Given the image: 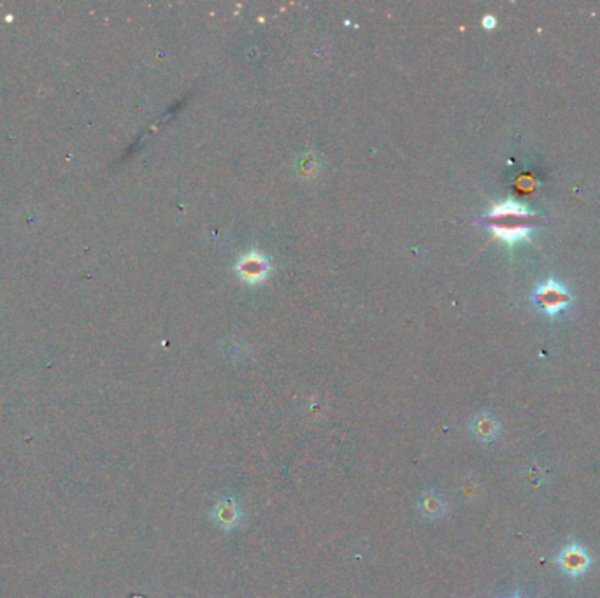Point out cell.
Wrapping results in <instances>:
<instances>
[{"label":"cell","mask_w":600,"mask_h":598,"mask_svg":"<svg viewBox=\"0 0 600 598\" xmlns=\"http://www.w3.org/2000/svg\"><path fill=\"white\" fill-rule=\"evenodd\" d=\"M530 216H534V212L527 205L516 200H505L494 205L484 219L490 221L488 226L494 232L495 239L505 244H518V242H532L530 226L521 223Z\"/></svg>","instance_id":"obj_1"},{"label":"cell","mask_w":600,"mask_h":598,"mask_svg":"<svg viewBox=\"0 0 600 598\" xmlns=\"http://www.w3.org/2000/svg\"><path fill=\"white\" fill-rule=\"evenodd\" d=\"M530 300L546 316L558 317L571 307V304L574 302V297L571 295V292H569L564 283H560L555 278H549L542 281L541 285L535 286Z\"/></svg>","instance_id":"obj_2"},{"label":"cell","mask_w":600,"mask_h":598,"mask_svg":"<svg viewBox=\"0 0 600 598\" xmlns=\"http://www.w3.org/2000/svg\"><path fill=\"white\" fill-rule=\"evenodd\" d=\"M556 563L560 565L564 574L571 577H579L588 572V569L592 567V556L581 544L571 542L560 551V555L556 556Z\"/></svg>","instance_id":"obj_3"},{"label":"cell","mask_w":600,"mask_h":598,"mask_svg":"<svg viewBox=\"0 0 600 598\" xmlns=\"http://www.w3.org/2000/svg\"><path fill=\"white\" fill-rule=\"evenodd\" d=\"M269 270H271L269 260L258 251L246 253L235 263V272H237L239 278L246 283H251V285L264 281L267 278Z\"/></svg>","instance_id":"obj_4"},{"label":"cell","mask_w":600,"mask_h":598,"mask_svg":"<svg viewBox=\"0 0 600 598\" xmlns=\"http://www.w3.org/2000/svg\"><path fill=\"white\" fill-rule=\"evenodd\" d=\"M212 519L220 528L234 530L241 523L242 511L234 498H223L212 509Z\"/></svg>","instance_id":"obj_5"},{"label":"cell","mask_w":600,"mask_h":598,"mask_svg":"<svg viewBox=\"0 0 600 598\" xmlns=\"http://www.w3.org/2000/svg\"><path fill=\"white\" fill-rule=\"evenodd\" d=\"M471 432L481 442H494L500 434V423L491 412H481L471 421Z\"/></svg>","instance_id":"obj_6"},{"label":"cell","mask_w":600,"mask_h":598,"mask_svg":"<svg viewBox=\"0 0 600 598\" xmlns=\"http://www.w3.org/2000/svg\"><path fill=\"white\" fill-rule=\"evenodd\" d=\"M446 500H444L443 495L437 493L436 489H427V491L421 493V496L418 498V511L427 519L443 518V516L446 514Z\"/></svg>","instance_id":"obj_7"},{"label":"cell","mask_w":600,"mask_h":598,"mask_svg":"<svg viewBox=\"0 0 600 598\" xmlns=\"http://www.w3.org/2000/svg\"><path fill=\"white\" fill-rule=\"evenodd\" d=\"M495 25H497V19H495L494 16H491V15L484 16V18H483V26H484V29L491 30V29H495Z\"/></svg>","instance_id":"obj_8"},{"label":"cell","mask_w":600,"mask_h":598,"mask_svg":"<svg viewBox=\"0 0 600 598\" xmlns=\"http://www.w3.org/2000/svg\"><path fill=\"white\" fill-rule=\"evenodd\" d=\"M516 598H520V597H516Z\"/></svg>","instance_id":"obj_9"}]
</instances>
